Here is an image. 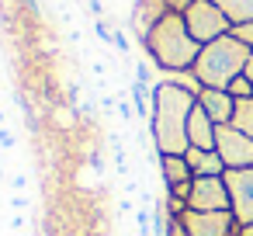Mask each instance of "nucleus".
Here are the masks:
<instances>
[{
  "instance_id": "obj_2",
  "label": "nucleus",
  "mask_w": 253,
  "mask_h": 236,
  "mask_svg": "<svg viewBox=\"0 0 253 236\" xmlns=\"http://www.w3.org/2000/svg\"><path fill=\"white\" fill-rule=\"evenodd\" d=\"M142 49L156 70H194L201 42H194V35L187 32L184 14L170 11L149 28V35L142 39Z\"/></svg>"
},
{
  "instance_id": "obj_3",
  "label": "nucleus",
  "mask_w": 253,
  "mask_h": 236,
  "mask_svg": "<svg viewBox=\"0 0 253 236\" xmlns=\"http://www.w3.org/2000/svg\"><path fill=\"white\" fill-rule=\"evenodd\" d=\"M250 52H253V49H246V46H243L239 39H232V35H222V39L201 46L198 63H194V73H198L201 87L229 91V84H232L236 77H243Z\"/></svg>"
},
{
  "instance_id": "obj_19",
  "label": "nucleus",
  "mask_w": 253,
  "mask_h": 236,
  "mask_svg": "<svg viewBox=\"0 0 253 236\" xmlns=\"http://www.w3.org/2000/svg\"><path fill=\"white\" fill-rule=\"evenodd\" d=\"M7 188H11V194H25V188H28V174H25V170H14L11 181H7Z\"/></svg>"
},
{
  "instance_id": "obj_1",
  "label": "nucleus",
  "mask_w": 253,
  "mask_h": 236,
  "mask_svg": "<svg viewBox=\"0 0 253 236\" xmlns=\"http://www.w3.org/2000/svg\"><path fill=\"white\" fill-rule=\"evenodd\" d=\"M198 97L184 87L173 84H156L153 87V111H149V139L163 156H184L187 153V122L194 111Z\"/></svg>"
},
{
  "instance_id": "obj_17",
  "label": "nucleus",
  "mask_w": 253,
  "mask_h": 236,
  "mask_svg": "<svg viewBox=\"0 0 253 236\" xmlns=\"http://www.w3.org/2000/svg\"><path fill=\"white\" fill-rule=\"evenodd\" d=\"M229 94H232L236 101H239V97H253V84L246 80V73H243V77H236V80L229 84Z\"/></svg>"
},
{
  "instance_id": "obj_18",
  "label": "nucleus",
  "mask_w": 253,
  "mask_h": 236,
  "mask_svg": "<svg viewBox=\"0 0 253 236\" xmlns=\"http://www.w3.org/2000/svg\"><path fill=\"white\" fill-rule=\"evenodd\" d=\"M232 39H239L246 49H253V21H243V25H232V32H229Z\"/></svg>"
},
{
  "instance_id": "obj_12",
  "label": "nucleus",
  "mask_w": 253,
  "mask_h": 236,
  "mask_svg": "<svg viewBox=\"0 0 253 236\" xmlns=\"http://www.w3.org/2000/svg\"><path fill=\"white\" fill-rule=\"evenodd\" d=\"M184 160H187V167H191V174H194V177H222V174H225V163H222V156H218L215 149L187 146Z\"/></svg>"
},
{
  "instance_id": "obj_15",
  "label": "nucleus",
  "mask_w": 253,
  "mask_h": 236,
  "mask_svg": "<svg viewBox=\"0 0 253 236\" xmlns=\"http://www.w3.org/2000/svg\"><path fill=\"white\" fill-rule=\"evenodd\" d=\"M229 125L253 139V97H239L236 101V111H232V122Z\"/></svg>"
},
{
  "instance_id": "obj_5",
  "label": "nucleus",
  "mask_w": 253,
  "mask_h": 236,
  "mask_svg": "<svg viewBox=\"0 0 253 236\" xmlns=\"http://www.w3.org/2000/svg\"><path fill=\"white\" fill-rule=\"evenodd\" d=\"M215 153L222 156L225 170H246V167H253V139L243 136L232 125H218V132H215Z\"/></svg>"
},
{
  "instance_id": "obj_9",
  "label": "nucleus",
  "mask_w": 253,
  "mask_h": 236,
  "mask_svg": "<svg viewBox=\"0 0 253 236\" xmlns=\"http://www.w3.org/2000/svg\"><path fill=\"white\" fill-rule=\"evenodd\" d=\"M198 104L205 108V115L215 122V125H229L232 122V111H236V97L229 91H215V87H205L198 94Z\"/></svg>"
},
{
  "instance_id": "obj_6",
  "label": "nucleus",
  "mask_w": 253,
  "mask_h": 236,
  "mask_svg": "<svg viewBox=\"0 0 253 236\" xmlns=\"http://www.w3.org/2000/svg\"><path fill=\"white\" fill-rule=\"evenodd\" d=\"M187 208H194V212H232V208H229L225 174H222V177H194Z\"/></svg>"
},
{
  "instance_id": "obj_11",
  "label": "nucleus",
  "mask_w": 253,
  "mask_h": 236,
  "mask_svg": "<svg viewBox=\"0 0 253 236\" xmlns=\"http://www.w3.org/2000/svg\"><path fill=\"white\" fill-rule=\"evenodd\" d=\"M215 132H218V125L205 115L201 104H194L191 122H187V142L198 146V149H215Z\"/></svg>"
},
{
  "instance_id": "obj_28",
  "label": "nucleus",
  "mask_w": 253,
  "mask_h": 236,
  "mask_svg": "<svg viewBox=\"0 0 253 236\" xmlns=\"http://www.w3.org/2000/svg\"><path fill=\"white\" fill-rule=\"evenodd\" d=\"M122 236H132V233H122Z\"/></svg>"
},
{
  "instance_id": "obj_25",
  "label": "nucleus",
  "mask_w": 253,
  "mask_h": 236,
  "mask_svg": "<svg viewBox=\"0 0 253 236\" xmlns=\"http://www.w3.org/2000/svg\"><path fill=\"white\" fill-rule=\"evenodd\" d=\"M128 212L135 215V205H132L128 198H118V215H128Z\"/></svg>"
},
{
  "instance_id": "obj_7",
  "label": "nucleus",
  "mask_w": 253,
  "mask_h": 236,
  "mask_svg": "<svg viewBox=\"0 0 253 236\" xmlns=\"http://www.w3.org/2000/svg\"><path fill=\"white\" fill-rule=\"evenodd\" d=\"M187 236H236L239 233V222L232 212H194L187 208L180 215Z\"/></svg>"
},
{
  "instance_id": "obj_8",
  "label": "nucleus",
  "mask_w": 253,
  "mask_h": 236,
  "mask_svg": "<svg viewBox=\"0 0 253 236\" xmlns=\"http://www.w3.org/2000/svg\"><path fill=\"white\" fill-rule=\"evenodd\" d=\"M225 188H229V208L239 226L253 222V167L246 170H225Z\"/></svg>"
},
{
  "instance_id": "obj_21",
  "label": "nucleus",
  "mask_w": 253,
  "mask_h": 236,
  "mask_svg": "<svg viewBox=\"0 0 253 236\" xmlns=\"http://www.w3.org/2000/svg\"><path fill=\"white\" fill-rule=\"evenodd\" d=\"M7 208H11V212H28V198H25V194H11V198H7Z\"/></svg>"
},
{
  "instance_id": "obj_29",
  "label": "nucleus",
  "mask_w": 253,
  "mask_h": 236,
  "mask_svg": "<svg viewBox=\"0 0 253 236\" xmlns=\"http://www.w3.org/2000/svg\"><path fill=\"white\" fill-rule=\"evenodd\" d=\"M128 4H135V0H128Z\"/></svg>"
},
{
  "instance_id": "obj_27",
  "label": "nucleus",
  "mask_w": 253,
  "mask_h": 236,
  "mask_svg": "<svg viewBox=\"0 0 253 236\" xmlns=\"http://www.w3.org/2000/svg\"><path fill=\"white\" fill-rule=\"evenodd\" d=\"M236 236H253V222H246V226H239V233Z\"/></svg>"
},
{
  "instance_id": "obj_16",
  "label": "nucleus",
  "mask_w": 253,
  "mask_h": 236,
  "mask_svg": "<svg viewBox=\"0 0 253 236\" xmlns=\"http://www.w3.org/2000/svg\"><path fill=\"white\" fill-rule=\"evenodd\" d=\"M94 35H97L101 46H115V28H108L104 18H94Z\"/></svg>"
},
{
  "instance_id": "obj_23",
  "label": "nucleus",
  "mask_w": 253,
  "mask_h": 236,
  "mask_svg": "<svg viewBox=\"0 0 253 236\" xmlns=\"http://www.w3.org/2000/svg\"><path fill=\"white\" fill-rule=\"evenodd\" d=\"M167 236H187L184 222H180V219H170V226H167Z\"/></svg>"
},
{
  "instance_id": "obj_13",
  "label": "nucleus",
  "mask_w": 253,
  "mask_h": 236,
  "mask_svg": "<svg viewBox=\"0 0 253 236\" xmlns=\"http://www.w3.org/2000/svg\"><path fill=\"white\" fill-rule=\"evenodd\" d=\"M191 181H194V174H191V167H187L184 156H163L160 153V184H163V194L173 191V188H180V184H191Z\"/></svg>"
},
{
  "instance_id": "obj_4",
  "label": "nucleus",
  "mask_w": 253,
  "mask_h": 236,
  "mask_svg": "<svg viewBox=\"0 0 253 236\" xmlns=\"http://www.w3.org/2000/svg\"><path fill=\"white\" fill-rule=\"evenodd\" d=\"M184 25L194 35V42H201V46H208V42H215V39L232 32V21L211 4V0H194V4L184 11Z\"/></svg>"
},
{
  "instance_id": "obj_26",
  "label": "nucleus",
  "mask_w": 253,
  "mask_h": 236,
  "mask_svg": "<svg viewBox=\"0 0 253 236\" xmlns=\"http://www.w3.org/2000/svg\"><path fill=\"white\" fill-rule=\"evenodd\" d=\"M243 73H246V80L253 84V52H250V59H246V70H243Z\"/></svg>"
},
{
  "instance_id": "obj_24",
  "label": "nucleus",
  "mask_w": 253,
  "mask_h": 236,
  "mask_svg": "<svg viewBox=\"0 0 253 236\" xmlns=\"http://www.w3.org/2000/svg\"><path fill=\"white\" fill-rule=\"evenodd\" d=\"M191 4H194V0H167V7H170V11H177V14H184Z\"/></svg>"
},
{
  "instance_id": "obj_10",
  "label": "nucleus",
  "mask_w": 253,
  "mask_h": 236,
  "mask_svg": "<svg viewBox=\"0 0 253 236\" xmlns=\"http://www.w3.org/2000/svg\"><path fill=\"white\" fill-rule=\"evenodd\" d=\"M163 14H170L167 0H135V4H132V28H135V39L142 42V39L149 35V28H153Z\"/></svg>"
},
{
  "instance_id": "obj_14",
  "label": "nucleus",
  "mask_w": 253,
  "mask_h": 236,
  "mask_svg": "<svg viewBox=\"0 0 253 236\" xmlns=\"http://www.w3.org/2000/svg\"><path fill=\"white\" fill-rule=\"evenodd\" d=\"M211 4L232 21V25H243V21H253V0H211Z\"/></svg>"
},
{
  "instance_id": "obj_22",
  "label": "nucleus",
  "mask_w": 253,
  "mask_h": 236,
  "mask_svg": "<svg viewBox=\"0 0 253 236\" xmlns=\"http://www.w3.org/2000/svg\"><path fill=\"white\" fill-rule=\"evenodd\" d=\"M0 146H4V149H14L18 146V139H14V132H7V125L0 129Z\"/></svg>"
},
{
  "instance_id": "obj_20",
  "label": "nucleus",
  "mask_w": 253,
  "mask_h": 236,
  "mask_svg": "<svg viewBox=\"0 0 253 236\" xmlns=\"http://www.w3.org/2000/svg\"><path fill=\"white\" fill-rule=\"evenodd\" d=\"M7 226H11V233H25V226H28V215H25V212H14V215L7 219Z\"/></svg>"
}]
</instances>
